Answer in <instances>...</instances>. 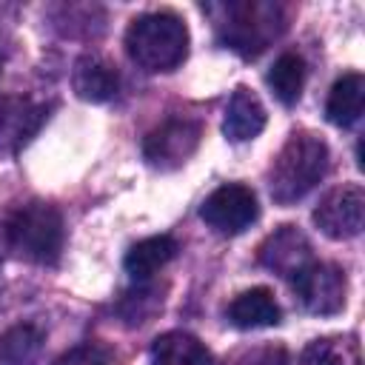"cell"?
<instances>
[{
	"label": "cell",
	"instance_id": "cell-18",
	"mask_svg": "<svg viewBox=\"0 0 365 365\" xmlns=\"http://www.w3.org/2000/svg\"><path fill=\"white\" fill-rule=\"evenodd\" d=\"M299 365H362L359 362V348L351 339L328 336V339H314L302 356Z\"/></svg>",
	"mask_w": 365,
	"mask_h": 365
},
{
	"label": "cell",
	"instance_id": "cell-13",
	"mask_svg": "<svg viewBox=\"0 0 365 365\" xmlns=\"http://www.w3.org/2000/svg\"><path fill=\"white\" fill-rule=\"evenodd\" d=\"M151 365H214L211 351L185 331H168L151 345Z\"/></svg>",
	"mask_w": 365,
	"mask_h": 365
},
{
	"label": "cell",
	"instance_id": "cell-8",
	"mask_svg": "<svg viewBox=\"0 0 365 365\" xmlns=\"http://www.w3.org/2000/svg\"><path fill=\"white\" fill-rule=\"evenodd\" d=\"M317 228L331 240H351L365 222V191L359 185H339L314 208Z\"/></svg>",
	"mask_w": 365,
	"mask_h": 365
},
{
	"label": "cell",
	"instance_id": "cell-10",
	"mask_svg": "<svg viewBox=\"0 0 365 365\" xmlns=\"http://www.w3.org/2000/svg\"><path fill=\"white\" fill-rule=\"evenodd\" d=\"M265 128V108L259 103V97L240 86L228 106H225V120H222V134L231 140V143H245V140H254L259 131Z\"/></svg>",
	"mask_w": 365,
	"mask_h": 365
},
{
	"label": "cell",
	"instance_id": "cell-20",
	"mask_svg": "<svg viewBox=\"0 0 365 365\" xmlns=\"http://www.w3.org/2000/svg\"><path fill=\"white\" fill-rule=\"evenodd\" d=\"M231 365H288V354H285V348L265 345V348L242 351L237 359H231Z\"/></svg>",
	"mask_w": 365,
	"mask_h": 365
},
{
	"label": "cell",
	"instance_id": "cell-7",
	"mask_svg": "<svg viewBox=\"0 0 365 365\" xmlns=\"http://www.w3.org/2000/svg\"><path fill=\"white\" fill-rule=\"evenodd\" d=\"M200 145V123L185 117H171L160 128H154L143 143V157L151 168L171 171L180 168Z\"/></svg>",
	"mask_w": 365,
	"mask_h": 365
},
{
	"label": "cell",
	"instance_id": "cell-1",
	"mask_svg": "<svg viewBox=\"0 0 365 365\" xmlns=\"http://www.w3.org/2000/svg\"><path fill=\"white\" fill-rule=\"evenodd\" d=\"M63 217L54 205L31 200L9 208L0 220V240L6 251L20 259L51 265L63 251Z\"/></svg>",
	"mask_w": 365,
	"mask_h": 365
},
{
	"label": "cell",
	"instance_id": "cell-17",
	"mask_svg": "<svg viewBox=\"0 0 365 365\" xmlns=\"http://www.w3.org/2000/svg\"><path fill=\"white\" fill-rule=\"evenodd\" d=\"M268 86L282 106H294L305 86V63L299 54H279L268 71Z\"/></svg>",
	"mask_w": 365,
	"mask_h": 365
},
{
	"label": "cell",
	"instance_id": "cell-15",
	"mask_svg": "<svg viewBox=\"0 0 365 365\" xmlns=\"http://www.w3.org/2000/svg\"><path fill=\"white\" fill-rule=\"evenodd\" d=\"M177 254V240L168 237V234H160V237H145L140 242H134L123 259L125 271L134 277V279H148L154 277L165 262H171Z\"/></svg>",
	"mask_w": 365,
	"mask_h": 365
},
{
	"label": "cell",
	"instance_id": "cell-14",
	"mask_svg": "<svg viewBox=\"0 0 365 365\" xmlns=\"http://www.w3.org/2000/svg\"><path fill=\"white\" fill-rule=\"evenodd\" d=\"M362 106H365V80H362V74L348 71L331 86L325 114L334 125L348 128L362 117Z\"/></svg>",
	"mask_w": 365,
	"mask_h": 365
},
{
	"label": "cell",
	"instance_id": "cell-11",
	"mask_svg": "<svg viewBox=\"0 0 365 365\" xmlns=\"http://www.w3.org/2000/svg\"><path fill=\"white\" fill-rule=\"evenodd\" d=\"M225 317H228V322L234 328L248 331V328H271V325H277L282 311H279V305H277V299H274V294L268 288H251V291H242V294H237L231 299Z\"/></svg>",
	"mask_w": 365,
	"mask_h": 365
},
{
	"label": "cell",
	"instance_id": "cell-5",
	"mask_svg": "<svg viewBox=\"0 0 365 365\" xmlns=\"http://www.w3.org/2000/svg\"><path fill=\"white\" fill-rule=\"evenodd\" d=\"M288 282H291L299 305L311 314L331 317V314L345 308V291H348L345 271L334 262H314L311 259Z\"/></svg>",
	"mask_w": 365,
	"mask_h": 365
},
{
	"label": "cell",
	"instance_id": "cell-4",
	"mask_svg": "<svg viewBox=\"0 0 365 365\" xmlns=\"http://www.w3.org/2000/svg\"><path fill=\"white\" fill-rule=\"evenodd\" d=\"M214 14L217 31L222 43L242 57L259 54L282 29V9L277 3H262V0H245V3H222V6H208Z\"/></svg>",
	"mask_w": 365,
	"mask_h": 365
},
{
	"label": "cell",
	"instance_id": "cell-16",
	"mask_svg": "<svg viewBox=\"0 0 365 365\" xmlns=\"http://www.w3.org/2000/svg\"><path fill=\"white\" fill-rule=\"evenodd\" d=\"M43 348V331L37 325H14L0 336V365H34Z\"/></svg>",
	"mask_w": 365,
	"mask_h": 365
},
{
	"label": "cell",
	"instance_id": "cell-3",
	"mask_svg": "<svg viewBox=\"0 0 365 365\" xmlns=\"http://www.w3.org/2000/svg\"><path fill=\"white\" fill-rule=\"evenodd\" d=\"M125 51L145 71H174L188 57V29L171 11L143 14L125 31Z\"/></svg>",
	"mask_w": 365,
	"mask_h": 365
},
{
	"label": "cell",
	"instance_id": "cell-6",
	"mask_svg": "<svg viewBox=\"0 0 365 365\" xmlns=\"http://www.w3.org/2000/svg\"><path fill=\"white\" fill-rule=\"evenodd\" d=\"M257 214H259V208H257L254 191L240 182L220 185L200 205V217L217 234H242L257 220Z\"/></svg>",
	"mask_w": 365,
	"mask_h": 365
},
{
	"label": "cell",
	"instance_id": "cell-2",
	"mask_svg": "<svg viewBox=\"0 0 365 365\" xmlns=\"http://www.w3.org/2000/svg\"><path fill=\"white\" fill-rule=\"evenodd\" d=\"M328 160L331 154L322 137L311 131H294L279 148V154L274 157L271 171H268V188H271L274 202L291 205L302 200L325 177Z\"/></svg>",
	"mask_w": 365,
	"mask_h": 365
},
{
	"label": "cell",
	"instance_id": "cell-12",
	"mask_svg": "<svg viewBox=\"0 0 365 365\" xmlns=\"http://www.w3.org/2000/svg\"><path fill=\"white\" fill-rule=\"evenodd\" d=\"M71 86L77 91L80 100H88V103H106L117 94V86H120V77H117V68L103 60V57H83L77 60L74 66V74H71Z\"/></svg>",
	"mask_w": 365,
	"mask_h": 365
},
{
	"label": "cell",
	"instance_id": "cell-9",
	"mask_svg": "<svg viewBox=\"0 0 365 365\" xmlns=\"http://www.w3.org/2000/svg\"><path fill=\"white\" fill-rule=\"evenodd\" d=\"M259 262L265 268H271L274 274L291 279L302 265L311 262V245L302 237V231H297L294 225H282L279 231H274L262 248H259Z\"/></svg>",
	"mask_w": 365,
	"mask_h": 365
},
{
	"label": "cell",
	"instance_id": "cell-19",
	"mask_svg": "<svg viewBox=\"0 0 365 365\" xmlns=\"http://www.w3.org/2000/svg\"><path fill=\"white\" fill-rule=\"evenodd\" d=\"M54 365H117V356L111 348L100 342H83V345L68 348Z\"/></svg>",
	"mask_w": 365,
	"mask_h": 365
}]
</instances>
